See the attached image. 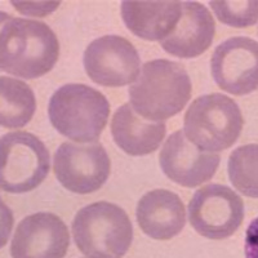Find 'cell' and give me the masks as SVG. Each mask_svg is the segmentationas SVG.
<instances>
[{
  "label": "cell",
  "mask_w": 258,
  "mask_h": 258,
  "mask_svg": "<svg viewBox=\"0 0 258 258\" xmlns=\"http://www.w3.org/2000/svg\"><path fill=\"white\" fill-rule=\"evenodd\" d=\"M59 56L56 34L41 21L9 18L2 22L0 69L24 79L49 73Z\"/></svg>",
  "instance_id": "cell-1"
},
{
  "label": "cell",
  "mask_w": 258,
  "mask_h": 258,
  "mask_svg": "<svg viewBox=\"0 0 258 258\" xmlns=\"http://www.w3.org/2000/svg\"><path fill=\"white\" fill-rule=\"evenodd\" d=\"M36 110L34 92L26 83L0 78V123L4 128H21L32 119Z\"/></svg>",
  "instance_id": "cell-17"
},
{
  "label": "cell",
  "mask_w": 258,
  "mask_h": 258,
  "mask_svg": "<svg viewBox=\"0 0 258 258\" xmlns=\"http://www.w3.org/2000/svg\"><path fill=\"white\" fill-rule=\"evenodd\" d=\"M83 62L91 80L102 87L133 84L141 73V59L136 48L117 35H106L92 41L85 49Z\"/></svg>",
  "instance_id": "cell-9"
},
{
  "label": "cell",
  "mask_w": 258,
  "mask_h": 258,
  "mask_svg": "<svg viewBox=\"0 0 258 258\" xmlns=\"http://www.w3.org/2000/svg\"><path fill=\"white\" fill-rule=\"evenodd\" d=\"M163 121H150L137 114L131 103L120 106L111 120V133L115 144L124 153L144 156L154 153L165 137Z\"/></svg>",
  "instance_id": "cell-15"
},
{
  "label": "cell",
  "mask_w": 258,
  "mask_h": 258,
  "mask_svg": "<svg viewBox=\"0 0 258 258\" xmlns=\"http://www.w3.org/2000/svg\"><path fill=\"white\" fill-rule=\"evenodd\" d=\"M18 12L26 16H47L58 8L59 3H12Z\"/></svg>",
  "instance_id": "cell-20"
},
{
  "label": "cell",
  "mask_w": 258,
  "mask_h": 258,
  "mask_svg": "<svg viewBox=\"0 0 258 258\" xmlns=\"http://www.w3.org/2000/svg\"><path fill=\"white\" fill-rule=\"evenodd\" d=\"M48 115L62 136L75 142L100 140L110 115V103L100 91L84 84H66L50 97Z\"/></svg>",
  "instance_id": "cell-3"
},
{
  "label": "cell",
  "mask_w": 258,
  "mask_h": 258,
  "mask_svg": "<svg viewBox=\"0 0 258 258\" xmlns=\"http://www.w3.org/2000/svg\"><path fill=\"white\" fill-rule=\"evenodd\" d=\"M2 190L24 194L47 178L50 155L45 145L29 132L7 133L2 137Z\"/></svg>",
  "instance_id": "cell-6"
},
{
  "label": "cell",
  "mask_w": 258,
  "mask_h": 258,
  "mask_svg": "<svg viewBox=\"0 0 258 258\" xmlns=\"http://www.w3.org/2000/svg\"><path fill=\"white\" fill-rule=\"evenodd\" d=\"M188 220L194 230L204 238H230L243 223V199L227 186H203L188 203Z\"/></svg>",
  "instance_id": "cell-7"
},
{
  "label": "cell",
  "mask_w": 258,
  "mask_h": 258,
  "mask_svg": "<svg viewBox=\"0 0 258 258\" xmlns=\"http://www.w3.org/2000/svg\"><path fill=\"white\" fill-rule=\"evenodd\" d=\"M74 241L88 258H121L133 240L128 214L109 202L84 207L73 221Z\"/></svg>",
  "instance_id": "cell-4"
},
{
  "label": "cell",
  "mask_w": 258,
  "mask_h": 258,
  "mask_svg": "<svg viewBox=\"0 0 258 258\" xmlns=\"http://www.w3.org/2000/svg\"><path fill=\"white\" fill-rule=\"evenodd\" d=\"M214 82L222 91L245 96L258 89V41L245 36L222 41L211 58Z\"/></svg>",
  "instance_id": "cell-10"
},
{
  "label": "cell",
  "mask_w": 258,
  "mask_h": 258,
  "mask_svg": "<svg viewBox=\"0 0 258 258\" xmlns=\"http://www.w3.org/2000/svg\"><path fill=\"white\" fill-rule=\"evenodd\" d=\"M181 2L163 3H121L124 24L138 38L145 40H164L181 18Z\"/></svg>",
  "instance_id": "cell-16"
},
{
  "label": "cell",
  "mask_w": 258,
  "mask_h": 258,
  "mask_svg": "<svg viewBox=\"0 0 258 258\" xmlns=\"http://www.w3.org/2000/svg\"><path fill=\"white\" fill-rule=\"evenodd\" d=\"M183 132L188 141L209 153L231 147L243 131L240 107L221 93L202 96L194 101L183 117Z\"/></svg>",
  "instance_id": "cell-5"
},
{
  "label": "cell",
  "mask_w": 258,
  "mask_h": 258,
  "mask_svg": "<svg viewBox=\"0 0 258 258\" xmlns=\"http://www.w3.org/2000/svg\"><path fill=\"white\" fill-rule=\"evenodd\" d=\"M209 7L218 21L231 27H249L258 21V0L211 2Z\"/></svg>",
  "instance_id": "cell-19"
},
{
  "label": "cell",
  "mask_w": 258,
  "mask_h": 258,
  "mask_svg": "<svg viewBox=\"0 0 258 258\" xmlns=\"http://www.w3.org/2000/svg\"><path fill=\"white\" fill-rule=\"evenodd\" d=\"M191 79L182 64L154 59L142 66L129 87L131 105L150 121H163L183 110L191 98Z\"/></svg>",
  "instance_id": "cell-2"
},
{
  "label": "cell",
  "mask_w": 258,
  "mask_h": 258,
  "mask_svg": "<svg viewBox=\"0 0 258 258\" xmlns=\"http://www.w3.org/2000/svg\"><path fill=\"white\" fill-rule=\"evenodd\" d=\"M53 168L64 188L75 194H91L105 185L111 161L98 142L89 145L63 142L54 154Z\"/></svg>",
  "instance_id": "cell-8"
},
{
  "label": "cell",
  "mask_w": 258,
  "mask_h": 258,
  "mask_svg": "<svg viewBox=\"0 0 258 258\" xmlns=\"http://www.w3.org/2000/svg\"><path fill=\"white\" fill-rule=\"evenodd\" d=\"M181 18L174 30L160 41L161 48L178 58H195L211 47L216 24L206 6L197 2L181 4Z\"/></svg>",
  "instance_id": "cell-13"
},
{
  "label": "cell",
  "mask_w": 258,
  "mask_h": 258,
  "mask_svg": "<svg viewBox=\"0 0 258 258\" xmlns=\"http://www.w3.org/2000/svg\"><path fill=\"white\" fill-rule=\"evenodd\" d=\"M136 216L142 231L156 240L174 238L186 223L182 200L174 192L163 188L145 194L138 202Z\"/></svg>",
  "instance_id": "cell-14"
},
{
  "label": "cell",
  "mask_w": 258,
  "mask_h": 258,
  "mask_svg": "<svg viewBox=\"0 0 258 258\" xmlns=\"http://www.w3.org/2000/svg\"><path fill=\"white\" fill-rule=\"evenodd\" d=\"M245 258H258V217L249 223L245 232Z\"/></svg>",
  "instance_id": "cell-21"
},
{
  "label": "cell",
  "mask_w": 258,
  "mask_h": 258,
  "mask_svg": "<svg viewBox=\"0 0 258 258\" xmlns=\"http://www.w3.org/2000/svg\"><path fill=\"white\" fill-rule=\"evenodd\" d=\"M70 235L56 214L41 212L20 222L11 244L12 258H63Z\"/></svg>",
  "instance_id": "cell-12"
},
{
  "label": "cell",
  "mask_w": 258,
  "mask_h": 258,
  "mask_svg": "<svg viewBox=\"0 0 258 258\" xmlns=\"http://www.w3.org/2000/svg\"><path fill=\"white\" fill-rule=\"evenodd\" d=\"M227 169L230 181L239 192L258 198V145H244L234 150Z\"/></svg>",
  "instance_id": "cell-18"
},
{
  "label": "cell",
  "mask_w": 258,
  "mask_h": 258,
  "mask_svg": "<svg viewBox=\"0 0 258 258\" xmlns=\"http://www.w3.org/2000/svg\"><path fill=\"white\" fill-rule=\"evenodd\" d=\"M159 161L168 178L185 187H197L212 179L221 156L199 149L188 141L183 131H177L161 147Z\"/></svg>",
  "instance_id": "cell-11"
}]
</instances>
